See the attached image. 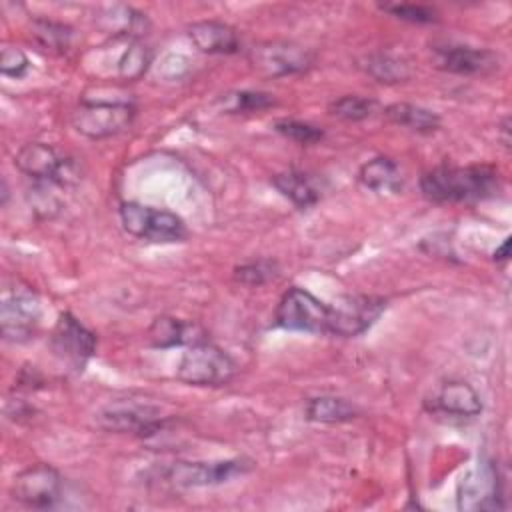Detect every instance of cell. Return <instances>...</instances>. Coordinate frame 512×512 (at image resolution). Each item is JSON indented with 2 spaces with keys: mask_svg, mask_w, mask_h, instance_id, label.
Returning <instances> with one entry per match:
<instances>
[{
  "mask_svg": "<svg viewBox=\"0 0 512 512\" xmlns=\"http://www.w3.org/2000/svg\"><path fill=\"white\" fill-rule=\"evenodd\" d=\"M422 194L436 204H474L500 192L498 170L478 166H436L420 178Z\"/></svg>",
  "mask_w": 512,
  "mask_h": 512,
  "instance_id": "6da1fadb",
  "label": "cell"
},
{
  "mask_svg": "<svg viewBox=\"0 0 512 512\" xmlns=\"http://www.w3.org/2000/svg\"><path fill=\"white\" fill-rule=\"evenodd\" d=\"M236 374V362L216 344L194 342L176 366V378L190 386H224Z\"/></svg>",
  "mask_w": 512,
  "mask_h": 512,
  "instance_id": "7a4b0ae2",
  "label": "cell"
},
{
  "mask_svg": "<svg viewBox=\"0 0 512 512\" xmlns=\"http://www.w3.org/2000/svg\"><path fill=\"white\" fill-rule=\"evenodd\" d=\"M118 214L122 228L140 240L168 244L186 238L184 220L174 212L158 210L140 202H122Z\"/></svg>",
  "mask_w": 512,
  "mask_h": 512,
  "instance_id": "3957f363",
  "label": "cell"
},
{
  "mask_svg": "<svg viewBox=\"0 0 512 512\" xmlns=\"http://www.w3.org/2000/svg\"><path fill=\"white\" fill-rule=\"evenodd\" d=\"M164 422L160 406L134 398L112 400L96 414V424L102 430L120 434L130 432L138 436H152L164 426Z\"/></svg>",
  "mask_w": 512,
  "mask_h": 512,
  "instance_id": "277c9868",
  "label": "cell"
},
{
  "mask_svg": "<svg viewBox=\"0 0 512 512\" xmlns=\"http://www.w3.org/2000/svg\"><path fill=\"white\" fill-rule=\"evenodd\" d=\"M134 116L136 108L130 102L84 100L72 112V126L90 140H102L130 128Z\"/></svg>",
  "mask_w": 512,
  "mask_h": 512,
  "instance_id": "5b68a950",
  "label": "cell"
},
{
  "mask_svg": "<svg viewBox=\"0 0 512 512\" xmlns=\"http://www.w3.org/2000/svg\"><path fill=\"white\" fill-rule=\"evenodd\" d=\"M14 166L32 180L50 182L56 186H72L80 182V170L68 156H60L44 142L24 144L16 156Z\"/></svg>",
  "mask_w": 512,
  "mask_h": 512,
  "instance_id": "8992f818",
  "label": "cell"
},
{
  "mask_svg": "<svg viewBox=\"0 0 512 512\" xmlns=\"http://www.w3.org/2000/svg\"><path fill=\"white\" fill-rule=\"evenodd\" d=\"M42 306L38 296L22 284H14L2 290L0 302V332L8 342L30 340L40 324Z\"/></svg>",
  "mask_w": 512,
  "mask_h": 512,
  "instance_id": "52a82bcc",
  "label": "cell"
},
{
  "mask_svg": "<svg viewBox=\"0 0 512 512\" xmlns=\"http://www.w3.org/2000/svg\"><path fill=\"white\" fill-rule=\"evenodd\" d=\"M386 306L388 302L382 296H340L328 304V332L344 338L360 336L380 318Z\"/></svg>",
  "mask_w": 512,
  "mask_h": 512,
  "instance_id": "ba28073f",
  "label": "cell"
},
{
  "mask_svg": "<svg viewBox=\"0 0 512 512\" xmlns=\"http://www.w3.org/2000/svg\"><path fill=\"white\" fill-rule=\"evenodd\" d=\"M276 324L286 330L328 332V304L304 288H290L278 302Z\"/></svg>",
  "mask_w": 512,
  "mask_h": 512,
  "instance_id": "9c48e42d",
  "label": "cell"
},
{
  "mask_svg": "<svg viewBox=\"0 0 512 512\" xmlns=\"http://www.w3.org/2000/svg\"><path fill=\"white\" fill-rule=\"evenodd\" d=\"M50 350L74 372H82L96 350V336L76 316L62 312L50 334Z\"/></svg>",
  "mask_w": 512,
  "mask_h": 512,
  "instance_id": "30bf717a",
  "label": "cell"
},
{
  "mask_svg": "<svg viewBox=\"0 0 512 512\" xmlns=\"http://www.w3.org/2000/svg\"><path fill=\"white\" fill-rule=\"evenodd\" d=\"M250 64L262 76H288L304 72L312 66V52L300 44L286 40H272L256 44L250 54Z\"/></svg>",
  "mask_w": 512,
  "mask_h": 512,
  "instance_id": "8fae6325",
  "label": "cell"
},
{
  "mask_svg": "<svg viewBox=\"0 0 512 512\" xmlns=\"http://www.w3.org/2000/svg\"><path fill=\"white\" fill-rule=\"evenodd\" d=\"M252 470V462L246 458L210 460V462H176L168 470V480L182 488H202L224 484L236 476Z\"/></svg>",
  "mask_w": 512,
  "mask_h": 512,
  "instance_id": "7c38bea8",
  "label": "cell"
},
{
  "mask_svg": "<svg viewBox=\"0 0 512 512\" xmlns=\"http://www.w3.org/2000/svg\"><path fill=\"white\" fill-rule=\"evenodd\" d=\"M12 494L28 508H52L62 496V478L48 464H34L14 476Z\"/></svg>",
  "mask_w": 512,
  "mask_h": 512,
  "instance_id": "4fadbf2b",
  "label": "cell"
},
{
  "mask_svg": "<svg viewBox=\"0 0 512 512\" xmlns=\"http://www.w3.org/2000/svg\"><path fill=\"white\" fill-rule=\"evenodd\" d=\"M456 500L460 510H502L504 500L496 468L484 462L462 476Z\"/></svg>",
  "mask_w": 512,
  "mask_h": 512,
  "instance_id": "5bb4252c",
  "label": "cell"
},
{
  "mask_svg": "<svg viewBox=\"0 0 512 512\" xmlns=\"http://www.w3.org/2000/svg\"><path fill=\"white\" fill-rule=\"evenodd\" d=\"M438 68L452 74H490L498 70L500 58L492 50L472 48L460 44H448L436 48Z\"/></svg>",
  "mask_w": 512,
  "mask_h": 512,
  "instance_id": "9a60e30c",
  "label": "cell"
},
{
  "mask_svg": "<svg viewBox=\"0 0 512 512\" xmlns=\"http://www.w3.org/2000/svg\"><path fill=\"white\" fill-rule=\"evenodd\" d=\"M430 410L444 416L472 418L482 412V402L478 392L470 384L462 380H450L444 382L432 396Z\"/></svg>",
  "mask_w": 512,
  "mask_h": 512,
  "instance_id": "2e32d148",
  "label": "cell"
},
{
  "mask_svg": "<svg viewBox=\"0 0 512 512\" xmlns=\"http://www.w3.org/2000/svg\"><path fill=\"white\" fill-rule=\"evenodd\" d=\"M188 38L200 52L206 54H234L240 48L236 30L218 20H200L190 24Z\"/></svg>",
  "mask_w": 512,
  "mask_h": 512,
  "instance_id": "e0dca14e",
  "label": "cell"
},
{
  "mask_svg": "<svg viewBox=\"0 0 512 512\" xmlns=\"http://www.w3.org/2000/svg\"><path fill=\"white\" fill-rule=\"evenodd\" d=\"M360 184L374 194H398L402 190V174L392 158L378 156L368 160L358 172Z\"/></svg>",
  "mask_w": 512,
  "mask_h": 512,
  "instance_id": "ac0fdd59",
  "label": "cell"
},
{
  "mask_svg": "<svg viewBox=\"0 0 512 512\" xmlns=\"http://www.w3.org/2000/svg\"><path fill=\"white\" fill-rule=\"evenodd\" d=\"M148 340L154 348H172L204 340L198 326L172 316H158L148 328Z\"/></svg>",
  "mask_w": 512,
  "mask_h": 512,
  "instance_id": "d6986e66",
  "label": "cell"
},
{
  "mask_svg": "<svg viewBox=\"0 0 512 512\" xmlns=\"http://www.w3.org/2000/svg\"><path fill=\"white\" fill-rule=\"evenodd\" d=\"M98 24L102 30L110 32L112 36H122L126 40H138L150 28L148 18L130 6L108 8L98 18Z\"/></svg>",
  "mask_w": 512,
  "mask_h": 512,
  "instance_id": "ffe728a7",
  "label": "cell"
},
{
  "mask_svg": "<svg viewBox=\"0 0 512 512\" xmlns=\"http://www.w3.org/2000/svg\"><path fill=\"white\" fill-rule=\"evenodd\" d=\"M272 186L282 196H286L296 208H302V210L314 206L320 198L316 186L312 184V180L304 172H296V170L280 172L272 178Z\"/></svg>",
  "mask_w": 512,
  "mask_h": 512,
  "instance_id": "44dd1931",
  "label": "cell"
},
{
  "mask_svg": "<svg viewBox=\"0 0 512 512\" xmlns=\"http://www.w3.org/2000/svg\"><path fill=\"white\" fill-rule=\"evenodd\" d=\"M360 66L364 68L366 74L384 84H396L410 78L408 62L392 52H372L364 56Z\"/></svg>",
  "mask_w": 512,
  "mask_h": 512,
  "instance_id": "7402d4cb",
  "label": "cell"
},
{
  "mask_svg": "<svg viewBox=\"0 0 512 512\" xmlns=\"http://www.w3.org/2000/svg\"><path fill=\"white\" fill-rule=\"evenodd\" d=\"M386 118L398 126H406L414 132H434L440 128V116L428 108L410 104V102H396L384 110Z\"/></svg>",
  "mask_w": 512,
  "mask_h": 512,
  "instance_id": "603a6c76",
  "label": "cell"
},
{
  "mask_svg": "<svg viewBox=\"0 0 512 512\" xmlns=\"http://www.w3.org/2000/svg\"><path fill=\"white\" fill-rule=\"evenodd\" d=\"M358 416L354 404L336 396H316L306 404V418L322 424H340Z\"/></svg>",
  "mask_w": 512,
  "mask_h": 512,
  "instance_id": "cb8c5ba5",
  "label": "cell"
},
{
  "mask_svg": "<svg viewBox=\"0 0 512 512\" xmlns=\"http://www.w3.org/2000/svg\"><path fill=\"white\" fill-rule=\"evenodd\" d=\"M30 36L44 52L62 54L70 48L72 28L66 24H60V22H54V20L36 18L30 24Z\"/></svg>",
  "mask_w": 512,
  "mask_h": 512,
  "instance_id": "d4e9b609",
  "label": "cell"
},
{
  "mask_svg": "<svg viewBox=\"0 0 512 512\" xmlns=\"http://www.w3.org/2000/svg\"><path fill=\"white\" fill-rule=\"evenodd\" d=\"M274 104L272 94L268 92H252V90H238L218 98V106L222 112L240 114V112H256L270 108Z\"/></svg>",
  "mask_w": 512,
  "mask_h": 512,
  "instance_id": "484cf974",
  "label": "cell"
},
{
  "mask_svg": "<svg viewBox=\"0 0 512 512\" xmlns=\"http://www.w3.org/2000/svg\"><path fill=\"white\" fill-rule=\"evenodd\" d=\"M150 64V52L138 40H128V46L122 50L116 72L124 80H138Z\"/></svg>",
  "mask_w": 512,
  "mask_h": 512,
  "instance_id": "4316f807",
  "label": "cell"
},
{
  "mask_svg": "<svg viewBox=\"0 0 512 512\" xmlns=\"http://www.w3.org/2000/svg\"><path fill=\"white\" fill-rule=\"evenodd\" d=\"M376 108V100L372 98H364V96H356V94H348V96H342L334 102H330L328 106V112L340 120H346V122H358V120H364L368 118Z\"/></svg>",
  "mask_w": 512,
  "mask_h": 512,
  "instance_id": "83f0119b",
  "label": "cell"
},
{
  "mask_svg": "<svg viewBox=\"0 0 512 512\" xmlns=\"http://www.w3.org/2000/svg\"><path fill=\"white\" fill-rule=\"evenodd\" d=\"M274 130L278 134H282L284 138L296 142V144H302V146H310V144H316L324 138V132L318 128V126H312L308 122H302V120H292V118H282V120H276L274 122Z\"/></svg>",
  "mask_w": 512,
  "mask_h": 512,
  "instance_id": "f1b7e54d",
  "label": "cell"
},
{
  "mask_svg": "<svg viewBox=\"0 0 512 512\" xmlns=\"http://www.w3.org/2000/svg\"><path fill=\"white\" fill-rule=\"evenodd\" d=\"M32 182H34L32 188H28V202H30L34 214L40 218H52L62 208L60 198L52 192V188L56 184L38 182V180H32Z\"/></svg>",
  "mask_w": 512,
  "mask_h": 512,
  "instance_id": "f546056e",
  "label": "cell"
},
{
  "mask_svg": "<svg viewBox=\"0 0 512 512\" xmlns=\"http://www.w3.org/2000/svg\"><path fill=\"white\" fill-rule=\"evenodd\" d=\"M278 268L276 262L272 260H256V262H248L242 264L234 270V280L246 286H262L268 280H272L276 276Z\"/></svg>",
  "mask_w": 512,
  "mask_h": 512,
  "instance_id": "4dcf8cb0",
  "label": "cell"
},
{
  "mask_svg": "<svg viewBox=\"0 0 512 512\" xmlns=\"http://www.w3.org/2000/svg\"><path fill=\"white\" fill-rule=\"evenodd\" d=\"M384 12L392 14L394 18L412 22V24H430L436 22V12L422 4H382Z\"/></svg>",
  "mask_w": 512,
  "mask_h": 512,
  "instance_id": "1f68e13d",
  "label": "cell"
},
{
  "mask_svg": "<svg viewBox=\"0 0 512 512\" xmlns=\"http://www.w3.org/2000/svg\"><path fill=\"white\" fill-rule=\"evenodd\" d=\"M30 68L28 56L20 48L6 46L0 54V72L8 78H22Z\"/></svg>",
  "mask_w": 512,
  "mask_h": 512,
  "instance_id": "d6a6232c",
  "label": "cell"
},
{
  "mask_svg": "<svg viewBox=\"0 0 512 512\" xmlns=\"http://www.w3.org/2000/svg\"><path fill=\"white\" fill-rule=\"evenodd\" d=\"M508 252H510V238H504L502 246L494 252V258H496V260H506V258H508Z\"/></svg>",
  "mask_w": 512,
  "mask_h": 512,
  "instance_id": "836d02e7",
  "label": "cell"
}]
</instances>
